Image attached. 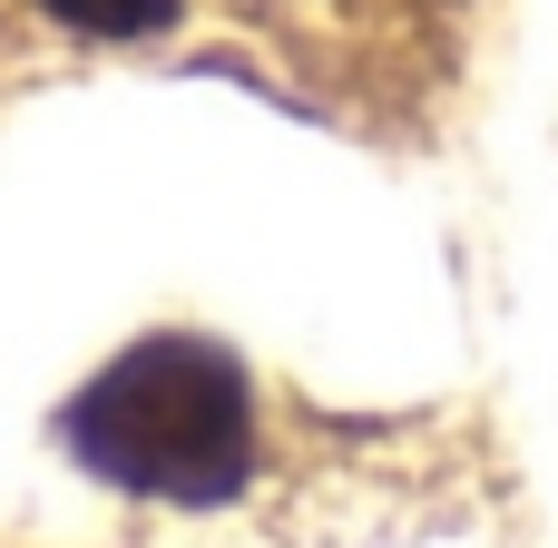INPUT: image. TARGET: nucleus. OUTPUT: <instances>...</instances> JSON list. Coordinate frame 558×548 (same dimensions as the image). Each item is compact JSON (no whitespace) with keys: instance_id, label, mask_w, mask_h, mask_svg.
Wrapping results in <instances>:
<instances>
[{"instance_id":"nucleus-1","label":"nucleus","mask_w":558,"mask_h":548,"mask_svg":"<svg viewBox=\"0 0 558 548\" xmlns=\"http://www.w3.org/2000/svg\"><path fill=\"white\" fill-rule=\"evenodd\" d=\"M69 461H88L128 500L167 510H226L255 480V392L226 343L206 333H147L59 412Z\"/></svg>"},{"instance_id":"nucleus-2","label":"nucleus","mask_w":558,"mask_h":548,"mask_svg":"<svg viewBox=\"0 0 558 548\" xmlns=\"http://www.w3.org/2000/svg\"><path fill=\"white\" fill-rule=\"evenodd\" d=\"M39 10L69 20L78 39H157V29H177L186 0H39Z\"/></svg>"}]
</instances>
